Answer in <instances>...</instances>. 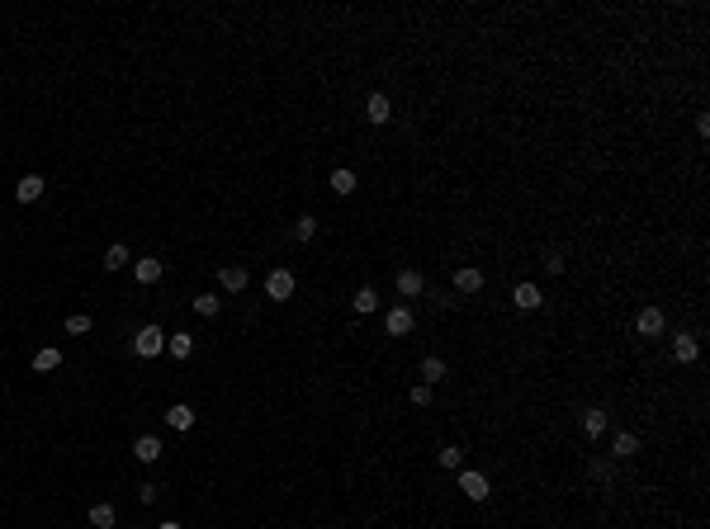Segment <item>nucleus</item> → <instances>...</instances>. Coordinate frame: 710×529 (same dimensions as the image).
Listing matches in <instances>:
<instances>
[{"label":"nucleus","instance_id":"obj_21","mask_svg":"<svg viewBox=\"0 0 710 529\" xmlns=\"http://www.w3.org/2000/svg\"><path fill=\"white\" fill-rule=\"evenodd\" d=\"M90 525H95V529H114V506H110V501L90 506Z\"/></svg>","mask_w":710,"mask_h":529},{"label":"nucleus","instance_id":"obj_15","mask_svg":"<svg viewBox=\"0 0 710 529\" xmlns=\"http://www.w3.org/2000/svg\"><path fill=\"white\" fill-rule=\"evenodd\" d=\"M673 355H678V364H692V359L701 355V345H696V336H678V341H673Z\"/></svg>","mask_w":710,"mask_h":529},{"label":"nucleus","instance_id":"obj_26","mask_svg":"<svg viewBox=\"0 0 710 529\" xmlns=\"http://www.w3.org/2000/svg\"><path fill=\"white\" fill-rule=\"evenodd\" d=\"M66 331H71V336H85V331H90V317H85V312H71V317H66Z\"/></svg>","mask_w":710,"mask_h":529},{"label":"nucleus","instance_id":"obj_29","mask_svg":"<svg viewBox=\"0 0 710 529\" xmlns=\"http://www.w3.org/2000/svg\"><path fill=\"white\" fill-rule=\"evenodd\" d=\"M408 397H412V406H431V388H426V383H417Z\"/></svg>","mask_w":710,"mask_h":529},{"label":"nucleus","instance_id":"obj_20","mask_svg":"<svg viewBox=\"0 0 710 529\" xmlns=\"http://www.w3.org/2000/svg\"><path fill=\"white\" fill-rule=\"evenodd\" d=\"M441 378H445V359H436V355L422 359V383H426V388H431V383H441Z\"/></svg>","mask_w":710,"mask_h":529},{"label":"nucleus","instance_id":"obj_3","mask_svg":"<svg viewBox=\"0 0 710 529\" xmlns=\"http://www.w3.org/2000/svg\"><path fill=\"white\" fill-rule=\"evenodd\" d=\"M459 492L469 501H488V478L483 473H459Z\"/></svg>","mask_w":710,"mask_h":529},{"label":"nucleus","instance_id":"obj_31","mask_svg":"<svg viewBox=\"0 0 710 529\" xmlns=\"http://www.w3.org/2000/svg\"><path fill=\"white\" fill-rule=\"evenodd\" d=\"M138 501H142V506H152V501H157V487L142 482V487H138Z\"/></svg>","mask_w":710,"mask_h":529},{"label":"nucleus","instance_id":"obj_18","mask_svg":"<svg viewBox=\"0 0 710 529\" xmlns=\"http://www.w3.org/2000/svg\"><path fill=\"white\" fill-rule=\"evenodd\" d=\"M412 331V312L408 308H394L389 312V336H408Z\"/></svg>","mask_w":710,"mask_h":529},{"label":"nucleus","instance_id":"obj_19","mask_svg":"<svg viewBox=\"0 0 710 529\" xmlns=\"http://www.w3.org/2000/svg\"><path fill=\"white\" fill-rule=\"evenodd\" d=\"M166 350H171L175 359H189V350H194V341H189V331H175V336H166Z\"/></svg>","mask_w":710,"mask_h":529},{"label":"nucleus","instance_id":"obj_17","mask_svg":"<svg viewBox=\"0 0 710 529\" xmlns=\"http://www.w3.org/2000/svg\"><path fill=\"white\" fill-rule=\"evenodd\" d=\"M511 298H516V308H526V312L540 308V288H536V284H516V293H511Z\"/></svg>","mask_w":710,"mask_h":529},{"label":"nucleus","instance_id":"obj_8","mask_svg":"<svg viewBox=\"0 0 710 529\" xmlns=\"http://www.w3.org/2000/svg\"><path fill=\"white\" fill-rule=\"evenodd\" d=\"M422 288H426V279L417 274V269H398V293L403 298H417Z\"/></svg>","mask_w":710,"mask_h":529},{"label":"nucleus","instance_id":"obj_12","mask_svg":"<svg viewBox=\"0 0 710 529\" xmlns=\"http://www.w3.org/2000/svg\"><path fill=\"white\" fill-rule=\"evenodd\" d=\"M133 279H138V284H157L161 279V260H152V255L138 260V264H133Z\"/></svg>","mask_w":710,"mask_h":529},{"label":"nucleus","instance_id":"obj_11","mask_svg":"<svg viewBox=\"0 0 710 529\" xmlns=\"http://www.w3.org/2000/svg\"><path fill=\"white\" fill-rule=\"evenodd\" d=\"M601 430H606V411H601V406H587V411H583V435L597 439Z\"/></svg>","mask_w":710,"mask_h":529},{"label":"nucleus","instance_id":"obj_27","mask_svg":"<svg viewBox=\"0 0 710 529\" xmlns=\"http://www.w3.org/2000/svg\"><path fill=\"white\" fill-rule=\"evenodd\" d=\"M441 468H464V449H455V444L441 449Z\"/></svg>","mask_w":710,"mask_h":529},{"label":"nucleus","instance_id":"obj_1","mask_svg":"<svg viewBox=\"0 0 710 529\" xmlns=\"http://www.w3.org/2000/svg\"><path fill=\"white\" fill-rule=\"evenodd\" d=\"M166 350V331L152 322V327H138V336H133V355H142V359H152V355H161Z\"/></svg>","mask_w":710,"mask_h":529},{"label":"nucleus","instance_id":"obj_28","mask_svg":"<svg viewBox=\"0 0 710 529\" xmlns=\"http://www.w3.org/2000/svg\"><path fill=\"white\" fill-rule=\"evenodd\" d=\"M313 232H317V222H313V218H299V227H294V241H313Z\"/></svg>","mask_w":710,"mask_h":529},{"label":"nucleus","instance_id":"obj_6","mask_svg":"<svg viewBox=\"0 0 710 529\" xmlns=\"http://www.w3.org/2000/svg\"><path fill=\"white\" fill-rule=\"evenodd\" d=\"M133 458H142V463H157V458H161V439H157V435H138Z\"/></svg>","mask_w":710,"mask_h":529},{"label":"nucleus","instance_id":"obj_25","mask_svg":"<svg viewBox=\"0 0 710 529\" xmlns=\"http://www.w3.org/2000/svg\"><path fill=\"white\" fill-rule=\"evenodd\" d=\"M374 308H379V293H374V288H360V293H355V312H360V317H369Z\"/></svg>","mask_w":710,"mask_h":529},{"label":"nucleus","instance_id":"obj_14","mask_svg":"<svg viewBox=\"0 0 710 529\" xmlns=\"http://www.w3.org/2000/svg\"><path fill=\"white\" fill-rule=\"evenodd\" d=\"M57 364H62V350H57V345H47V350L33 355V369H38V374H52Z\"/></svg>","mask_w":710,"mask_h":529},{"label":"nucleus","instance_id":"obj_30","mask_svg":"<svg viewBox=\"0 0 710 529\" xmlns=\"http://www.w3.org/2000/svg\"><path fill=\"white\" fill-rule=\"evenodd\" d=\"M545 269H550V274H564V255L550 250V255H545Z\"/></svg>","mask_w":710,"mask_h":529},{"label":"nucleus","instance_id":"obj_2","mask_svg":"<svg viewBox=\"0 0 710 529\" xmlns=\"http://www.w3.org/2000/svg\"><path fill=\"white\" fill-rule=\"evenodd\" d=\"M266 293L275 298V303H284V298L294 293V274H289V269H270L266 274Z\"/></svg>","mask_w":710,"mask_h":529},{"label":"nucleus","instance_id":"obj_32","mask_svg":"<svg viewBox=\"0 0 710 529\" xmlns=\"http://www.w3.org/2000/svg\"><path fill=\"white\" fill-rule=\"evenodd\" d=\"M157 529H185V525H175V520H161V525Z\"/></svg>","mask_w":710,"mask_h":529},{"label":"nucleus","instance_id":"obj_22","mask_svg":"<svg viewBox=\"0 0 710 529\" xmlns=\"http://www.w3.org/2000/svg\"><path fill=\"white\" fill-rule=\"evenodd\" d=\"M124 264H128V246H124V241H114V246L105 250V269L114 274V269H124Z\"/></svg>","mask_w":710,"mask_h":529},{"label":"nucleus","instance_id":"obj_5","mask_svg":"<svg viewBox=\"0 0 710 529\" xmlns=\"http://www.w3.org/2000/svg\"><path fill=\"white\" fill-rule=\"evenodd\" d=\"M218 284L227 288V293H242V288H247V269H242V264H223V269H218Z\"/></svg>","mask_w":710,"mask_h":529},{"label":"nucleus","instance_id":"obj_23","mask_svg":"<svg viewBox=\"0 0 710 529\" xmlns=\"http://www.w3.org/2000/svg\"><path fill=\"white\" fill-rule=\"evenodd\" d=\"M331 189H336V194H355V175H350L346 166H336V171H331Z\"/></svg>","mask_w":710,"mask_h":529},{"label":"nucleus","instance_id":"obj_10","mask_svg":"<svg viewBox=\"0 0 710 529\" xmlns=\"http://www.w3.org/2000/svg\"><path fill=\"white\" fill-rule=\"evenodd\" d=\"M634 327H639V336H658V331H663V312L658 308H644L639 317H634Z\"/></svg>","mask_w":710,"mask_h":529},{"label":"nucleus","instance_id":"obj_13","mask_svg":"<svg viewBox=\"0 0 710 529\" xmlns=\"http://www.w3.org/2000/svg\"><path fill=\"white\" fill-rule=\"evenodd\" d=\"M166 425H171V430H189V425H194V411H189L185 402H175L171 411H166Z\"/></svg>","mask_w":710,"mask_h":529},{"label":"nucleus","instance_id":"obj_4","mask_svg":"<svg viewBox=\"0 0 710 529\" xmlns=\"http://www.w3.org/2000/svg\"><path fill=\"white\" fill-rule=\"evenodd\" d=\"M455 288H459V293H478V288H483V269L459 264V269H455Z\"/></svg>","mask_w":710,"mask_h":529},{"label":"nucleus","instance_id":"obj_9","mask_svg":"<svg viewBox=\"0 0 710 529\" xmlns=\"http://www.w3.org/2000/svg\"><path fill=\"white\" fill-rule=\"evenodd\" d=\"M38 194H43V175H24V180L15 185V199L19 203H33Z\"/></svg>","mask_w":710,"mask_h":529},{"label":"nucleus","instance_id":"obj_24","mask_svg":"<svg viewBox=\"0 0 710 529\" xmlns=\"http://www.w3.org/2000/svg\"><path fill=\"white\" fill-rule=\"evenodd\" d=\"M218 308H223L218 293H199L194 298V312H199V317H218Z\"/></svg>","mask_w":710,"mask_h":529},{"label":"nucleus","instance_id":"obj_16","mask_svg":"<svg viewBox=\"0 0 710 529\" xmlns=\"http://www.w3.org/2000/svg\"><path fill=\"white\" fill-rule=\"evenodd\" d=\"M611 454H615V458H630V454H639V435L620 430V435H615V444H611Z\"/></svg>","mask_w":710,"mask_h":529},{"label":"nucleus","instance_id":"obj_7","mask_svg":"<svg viewBox=\"0 0 710 529\" xmlns=\"http://www.w3.org/2000/svg\"><path fill=\"white\" fill-rule=\"evenodd\" d=\"M365 118L384 128L389 118H394V114H389V99H384V95H369V99H365Z\"/></svg>","mask_w":710,"mask_h":529}]
</instances>
